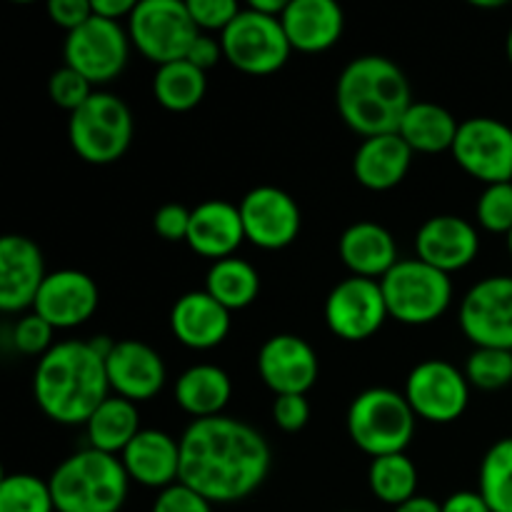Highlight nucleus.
Instances as JSON below:
<instances>
[{
    "label": "nucleus",
    "mask_w": 512,
    "mask_h": 512,
    "mask_svg": "<svg viewBox=\"0 0 512 512\" xmlns=\"http://www.w3.org/2000/svg\"><path fill=\"white\" fill-rule=\"evenodd\" d=\"M170 330L185 348L213 350L228 338L230 310L223 308L208 290H190L175 300L170 310Z\"/></svg>",
    "instance_id": "412c9836"
},
{
    "label": "nucleus",
    "mask_w": 512,
    "mask_h": 512,
    "mask_svg": "<svg viewBox=\"0 0 512 512\" xmlns=\"http://www.w3.org/2000/svg\"><path fill=\"white\" fill-rule=\"evenodd\" d=\"M93 3V15L105 20H113L120 23L123 18H130L135 10V0H90Z\"/></svg>",
    "instance_id": "49530a36"
},
{
    "label": "nucleus",
    "mask_w": 512,
    "mask_h": 512,
    "mask_svg": "<svg viewBox=\"0 0 512 512\" xmlns=\"http://www.w3.org/2000/svg\"><path fill=\"white\" fill-rule=\"evenodd\" d=\"M55 328L38 313H28L10 328L8 343L23 355H40L43 358L53 348Z\"/></svg>",
    "instance_id": "e433bc0d"
},
{
    "label": "nucleus",
    "mask_w": 512,
    "mask_h": 512,
    "mask_svg": "<svg viewBox=\"0 0 512 512\" xmlns=\"http://www.w3.org/2000/svg\"><path fill=\"white\" fill-rule=\"evenodd\" d=\"M443 512H493L478 490H460L443 503Z\"/></svg>",
    "instance_id": "a18cd8bd"
},
{
    "label": "nucleus",
    "mask_w": 512,
    "mask_h": 512,
    "mask_svg": "<svg viewBox=\"0 0 512 512\" xmlns=\"http://www.w3.org/2000/svg\"><path fill=\"white\" fill-rule=\"evenodd\" d=\"M48 15L58 28L73 33L93 18V3L90 0H50Z\"/></svg>",
    "instance_id": "37998d69"
},
{
    "label": "nucleus",
    "mask_w": 512,
    "mask_h": 512,
    "mask_svg": "<svg viewBox=\"0 0 512 512\" xmlns=\"http://www.w3.org/2000/svg\"><path fill=\"white\" fill-rule=\"evenodd\" d=\"M48 483L55 512H120L130 478L118 455L85 448L65 458Z\"/></svg>",
    "instance_id": "20e7f679"
},
{
    "label": "nucleus",
    "mask_w": 512,
    "mask_h": 512,
    "mask_svg": "<svg viewBox=\"0 0 512 512\" xmlns=\"http://www.w3.org/2000/svg\"><path fill=\"white\" fill-rule=\"evenodd\" d=\"M220 55H223V45H220V40H215L213 35L200 33L198 38H195V43L190 45L188 58H185V60H188V63H193L195 68L208 70V68H213L215 63H218Z\"/></svg>",
    "instance_id": "c03bdc74"
},
{
    "label": "nucleus",
    "mask_w": 512,
    "mask_h": 512,
    "mask_svg": "<svg viewBox=\"0 0 512 512\" xmlns=\"http://www.w3.org/2000/svg\"><path fill=\"white\" fill-rule=\"evenodd\" d=\"M460 328L475 348L512 350V275H490L465 293Z\"/></svg>",
    "instance_id": "ddd939ff"
},
{
    "label": "nucleus",
    "mask_w": 512,
    "mask_h": 512,
    "mask_svg": "<svg viewBox=\"0 0 512 512\" xmlns=\"http://www.w3.org/2000/svg\"><path fill=\"white\" fill-rule=\"evenodd\" d=\"M270 463L263 433L228 415L193 420L180 438V483L210 503L250 498L268 478Z\"/></svg>",
    "instance_id": "f257e3e1"
},
{
    "label": "nucleus",
    "mask_w": 512,
    "mask_h": 512,
    "mask_svg": "<svg viewBox=\"0 0 512 512\" xmlns=\"http://www.w3.org/2000/svg\"><path fill=\"white\" fill-rule=\"evenodd\" d=\"M45 278V258L38 243L25 235L0 238V310L23 313L33 308Z\"/></svg>",
    "instance_id": "f3484780"
},
{
    "label": "nucleus",
    "mask_w": 512,
    "mask_h": 512,
    "mask_svg": "<svg viewBox=\"0 0 512 512\" xmlns=\"http://www.w3.org/2000/svg\"><path fill=\"white\" fill-rule=\"evenodd\" d=\"M223 58L248 75H270L290 58V40L280 18L243 8L238 18L220 33Z\"/></svg>",
    "instance_id": "1a4fd4ad"
},
{
    "label": "nucleus",
    "mask_w": 512,
    "mask_h": 512,
    "mask_svg": "<svg viewBox=\"0 0 512 512\" xmlns=\"http://www.w3.org/2000/svg\"><path fill=\"white\" fill-rule=\"evenodd\" d=\"M105 360L88 340H63L35 365L33 395L53 423L85 425L110 398Z\"/></svg>",
    "instance_id": "f03ea898"
},
{
    "label": "nucleus",
    "mask_w": 512,
    "mask_h": 512,
    "mask_svg": "<svg viewBox=\"0 0 512 512\" xmlns=\"http://www.w3.org/2000/svg\"><path fill=\"white\" fill-rule=\"evenodd\" d=\"M190 213H193V210H188L185 205H180V203L163 205V208L155 210V215H153L155 233H158L163 240H170V243L188 240Z\"/></svg>",
    "instance_id": "79ce46f5"
},
{
    "label": "nucleus",
    "mask_w": 512,
    "mask_h": 512,
    "mask_svg": "<svg viewBox=\"0 0 512 512\" xmlns=\"http://www.w3.org/2000/svg\"><path fill=\"white\" fill-rule=\"evenodd\" d=\"M140 430L143 428H140L138 405L120 398V395H110L85 423L88 448H95L108 455L123 453Z\"/></svg>",
    "instance_id": "c85d7f7f"
},
{
    "label": "nucleus",
    "mask_w": 512,
    "mask_h": 512,
    "mask_svg": "<svg viewBox=\"0 0 512 512\" xmlns=\"http://www.w3.org/2000/svg\"><path fill=\"white\" fill-rule=\"evenodd\" d=\"M188 10L198 30H220L223 33L243 8L235 0H188Z\"/></svg>",
    "instance_id": "58836bf2"
},
{
    "label": "nucleus",
    "mask_w": 512,
    "mask_h": 512,
    "mask_svg": "<svg viewBox=\"0 0 512 512\" xmlns=\"http://www.w3.org/2000/svg\"><path fill=\"white\" fill-rule=\"evenodd\" d=\"M208 90L205 70L195 68L188 60L160 65L153 75V95L170 113H188L198 108Z\"/></svg>",
    "instance_id": "c756f323"
},
{
    "label": "nucleus",
    "mask_w": 512,
    "mask_h": 512,
    "mask_svg": "<svg viewBox=\"0 0 512 512\" xmlns=\"http://www.w3.org/2000/svg\"><path fill=\"white\" fill-rule=\"evenodd\" d=\"M280 23L290 48L300 53H323L343 35L345 15L335 0H290Z\"/></svg>",
    "instance_id": "5701e85b"
},
{
    "label": "nucleus",
    "mask_w": 512,
    "mask_h": 512,
    "mask_svg": "<svg viewBox=\"0 0 512 512\" xmlns=\"http://www.w3.org/2000/svg\"><path fill=\"white\" fill-rule=\"evenodd\" d=\"M48 93H50V100H53L58 108L68 110V113H75V110H78L80 105L95 93V90H93V83H90L85 75H80L78 70L63 65V68H58L53 75H50Z\"/></svg>",
    "instance_id": "4c0bfd02"
},
{
    "label": "nucleus",
    "mask_w": 512,
    "mask_h": 512,
    "mask_svg": "<svg viewBox=\"0 0 512 512\" xmlns=\"http://www.w3.org/2000/svg\"><path fill=\"white\" fill-rule=\"evenodd\" d=\"M230 398L233 383L218 365H193L175 380V403L195 420L223 415Z\"/></svg>",
    "instance_id": "bb28decb"
},
{
    "label": "nucleus",
    "mask_w": 512,
    "mask_h": 512,
    "mask_svg": "<svg viewBox=\"0 0 512 512\" xmlns=\"http://www.w3.org/2000/svg\"><path fill=\"white\" fill-rule=\"evenodd\" d=\"M508 250H510V255H512V230L508 233Z\"/></svg>",
    "instance_id": "603ef678"
},
{
    "label": "nucleus",
    "mask_w": 512,
    "mask_h": 512,
    "mask_svg": "<svg viewBox=\"0 0 512 512\" xmlns=\"http://www.w3.org/2000/svg\"><path fill=\"white\" fill-rule=\"evenodd\" d=\"M245 240L238 205L228 200H205L190 213V230L185 243L203 258H233Z\"/></svg>",
    "instance_id": "b1692460"
},
{
    "label": "nucleus",
    "mask_w": 512,
    "mask_h": 512,
    "mask_svg": "<svg viewBox=\"0 0 512 512\" xmlns=\"http://www.w3.org/2000/svg\"><path fill=\"white\" fill-rule=\"evenodd\" d=\"M415 418L408 398L390 388H368L348 408V435L370 458L405 453L415 435Z\"/></svg>",
    "instance_id": "39448f33"
},
{
    "label": "nucleus",
    "mask_w": 512,
    "mask_h": 512,
    "mask_svg": "<svg viewBox=\"0 0 512 512\" xmlns=\"http://www.w3.org/2000/svg\"><path fill=\"white\" fill-rule=\"evenodd\" d=\"M368 485L375 498L398 508L418 495V468L405 453L373 458L368 468Z\"/></svg>",
    "instance_id": "2f4dec72"
},
{
    "label": "nucleus",
    "mask_w": 512,
    "mask_h": 512,
    "mask_svg": "<svg viewBox=\"0 0 512 512\" xmlns=\"http://www.w3.org/2000/svg\"><path fill=\"white\" fill-rule=\"evenodd\" d=\"M413 163V150L398 133L363 138L355 150L353 175L363 188L385 193L398 188Z\"/></svg>",
    "instance_id": "a878e982"
},
{
    "label": "nucleus",
    "mask_w": 512,
    "mask_h": 512,
    "mask_svg": "<svg viewBox=\"0 0 512 512\" xmlns=\"http://www.w3.org/2000/svg\"><path fill=\"white\" fill-rule=\"evenodd\" d=\"M393 512H443V505L438 500L428 498V495H415L408 503L398 505Z\"/></svg>",
    "instance_id": "de8ad7c7"
},
{
    "label": "nucleus",
    "mask_w": 512,
    "mask_h": 512,
    "mask_svg": "<svg viewBox=\"0 0 512 512\" xmlns=\"http://www.w3.org/2000/svg\"><path fill=\"white\" fill-rule=\"evenodd\" d=\"M248 8L270 15V18H283L285 8H288V0H250Z\"/></svg>",
    "instance_id": "09e8293b"
},
{
    "label": "nucleus",
    "mask_w": 512,
    "mask_h": 512,
    "mask_svg": "<svg viewBox=\"0 0 512 512\" xmlns=\"http://www.w3.org/2000/svg\"><path fill=\"white\" fill-rule=\"evenodd\" d=\"M0 512H55L50 483L30 473L5 475L0 483Z\"/></svg>",
    "instance_id": "72a5a7b5"
},
{
    "label": "nucleus",
    "mask_w": 512,
    "mask_h": 512,
    "mask_svg": "<svg viewBox=\"0 0 512 512\" xmlns=\"http://www.w3.org/2000/svg\"><path fill=\"white\" fill-rule=\"evenodd\" d=\"M465 378L480 390H503L512 383V350L475 348L465 363Z\"/></svg>",
    "instance_id": "f704fd0d"
},
{
    "label": "nucleus",
    "mask_w": 512,
    "mask_h": 512,
    "mask_svg": "<svg viewBox=\"0 0 512 512\" xmlns=\"http://www.w3.org/2000/svg\"><path fill=\"white\" fill-rule=\"evenodd\" d=\"M415 250L423 263L450 275L468 268L478 258L480 235L473 223L458 215H435L420 225L415 235Z\"/></svg>",
    "instance_id": "aec40b11"
},
{
    "label": "nucleus",
    "mask_w": 512,
    "mask_h": 512,
    "mask_svg": "<svg viewBox=\"0 0 512 512\" xmlns=\"http://www.w3.org/2000/svg\"><path fill=\"white\" fill-rule=\"evenodd\" d=\"M505 50H508V60H510V65H512V28H510V33H508V43H505Z\"/></svg>",
    "instance_id": "3c124183"
},
{
    "label": "nucleus",
    "mask_w": 512,
    "mask_h": 512,
    "mask_svg": "<svg viewBox=\"0 0 512 512\" xmlns=\"http://www.w3.org/2000/svg\"><path fill=\"white\" fill-rule=\"evenodd\" d=\"M273 420L285 433H300L310 420V403L305 395H275Z\"/></svg>",
    "instance_id": "a19ab883"
},
{
    "label": "nucleus",
    "mask_w": 512,
    "mask_h": 512,
    "mask_svg": "<svg viewBox=\"0 0 512 512\" xmlns=\"http://www.w3.org/2000/svg\"><path fill=\"white\" fill-rule=\"evenodd\" d=\"M150 512H213V503L188 485L175 483L160 490Z\"/></svg>",
    "instance_id": "ea45409f"
},
{
    "label": "nucleus",
    "mask_w": 512,
    "mask_h": 512,
    "mask_svg": "<svg viewBox=\"0 0 512 512\" xmlns=\"http://www.w3.org/2000/svg\"><path fill=\"white\" fill-rule=\"evenodd\" d=\"M130 35L120 23L93 15L88 23L68 33L63 45L65 65L78 70L93 85L118 78L128 65Z\"/></svg>",
    "instance_id": "9d476101"
},
{
    "label": "nucleus",
    "mask_w": 512,
    "mask_h": 512,
    "mask_svg": "<svg viewBox=\"0 0 512 512\" xmlns=\"http://www.w3.org/2000/svg\"><path fill=\"white\" fill-rule=\"evenodd\" d=\"M478 493L493 512H512V438L493 443L480 463Z\"/></svg>",
    "instance_id": "473e14b6"
},
{
    "label": "nucleus",
    "mask_w": 512,
    "mask_h": 512,
    "mask_svg": "<svg viewBox=\"0 0 512 512\" xmlns=\"http://www.w3.org/2000/svg\"><path fill=\"white\" fill-rule=\"evenodd\" d=\"M245 240L263 250H283L300 235L303 213L295 198L275 185H258L240 200Z\"/></svg>",
    "instance_id": "2eb2a0df"
},
{
    "label": "nucleus",
    "mask_w": 512,
    "mask_h": 512,
    "mask_svg": "<svg viewBox=\"0 0 512 512\" xmlns=\"http://www.w3.org/2000/svg\"><path fill=\"white\" fill-rule=\"evenodd\" d=\"M473 5L475 8H503L505 5V0H473Z\"/></svg>",
    "instance_id": "8fccbe9b"
},
{
    "label": "nucleus",
    "mask_w": 512,
    "mask_h": 512,
    "mask_svg": "<svg viewBox=\"0 0 512 512\" xmlns=\"http://www.w3.org/2000/svg\"><path fill=\"white\" fill-rule=\"evenodd\" d=\"M105 370H108L110 390L130 403L155 398L165 385L163 358L143 340H118L113 353L105 360Z\"/></svg>",
    "instance_id": "6ab92c4d"
},
{
    "label": "nucleus",
    "mask_w": 512,
    "mask_h": 512,
    "mask_svg": "<svg viewBox=\"0 0 512 512\" xmlns=\"http://www.w3.org/2000/svg\"><path fill=\"white\" fill-rule=\"evenodd\" d=\"M68 140L80 160L110 165L123 158L133 140V113L123 98L95 90L68 120Z\"/></svg>",
    "instance_id": "423d86ee"
},
{
    "label": "nucleus",
    "mask_w": 512,
    "mask_h": 512,
    "mask_svg": "<svg viewBox=\"0 0 512 512\" xmlns=\"http://www.w3.org/2000/svg\"><path fill=\"white\" fill-rule=\"evenodd\" d=\"M130 43L160 68L188 58L200 35L188 3L180 0H140L128 18Z\"/></svg>",
    "instance_id": "6e6552de"
},
{
    "label": "nucleus",
    "mask_w": 512,
    "mask_h": 512,
    "mask_svg": "<svg viewBox=\"0 0 512 512\" xmlns=\"http://www.w3.org/2000/svg\"><path fill=\"white\" fill-rule=\"evenodd\" d=\"M475 215L488 233L508 235L512 230V183L485 185L475 205Z\"/></svg>",
    "instance_id": "c9c22d12"
},
{
    "label": "nucleus",
    "mask_w": 512,
    "mask_h": 512,
    "mask_svg": "<svg viewBox=\"0 0 512 512\" xmlns=\"http://www.w3.org/2000/svg\"><path fill=\"white\" fill-rule=\"evenodd\" d=\"M258 373L275 395H305L318 380L320 360L308 340L280 333L260 348Z\"/></svg>",
    "instance_id": "dca6fc26"
},
{
    "label": "nucleus",
    "mask_w": 512,
    "mask_h": 512,
    "mask_svg": "<svg viewBox=\"0 0 512 512\" xmlns=\"http://www.w3.org/2000/svg\"><path fill=\"white\" fill-rule=\"evenodd\" d=\"M205 290L218 300L223 308L243 310L255 303L260 293V273L248 263V260L238 258H225L215 260L210 265L208 275H205Z\"/></svg>",
    "instance_id": "7c9ffc66"
},
{
    "label": "nucleus",
    "mask_w": 512,
    "mask_h": 512,
    "mask_svg": "<svg viewBox=\"0 0 512 512\" xmlns=\"http://www.w3.org/2000/svg\"><path fill=\"white\" fill-rule=\"evenodd\" d=\"M98 303L100 293L95 280L83 270L65 268L48 273L38 298H35L33 313L48 320L55 330H68L93 318Z\"/></svg>",
    "instance_id": "a211bd4d"
},
{
    "label": "nucleus",
    "mask_w": 512,
    "mask_h": 512,
    "mask_svg": "<svg viewBox=\"0 0 512 512\" xmlns=\"http://www.w3.org/2000/svg\"><path fill=\"white\" fill-rule=\"evenodd\" d=\"M340 260L358 278L383 280L398 265V245L388 228L373 220L348 225L340 235Z\"/></svg>",
    "instance_id": "393cba45"
},
{
    "label": "nucleus",
    "mask_w": 512,
    "mask_h": 512,
    "mask_svg": "<svg viewBox=\"0 0 512 512\" xmlns=\"http://www.w3.org/2000/svg\"><path fill=\"white\" fill-rule=\"evenodd\" d=\"M403 395L418 418L445 425L468 410L470 383L453 363L433 358L410 370Z\"/></svg>",
    "instance_id": "9b49d317"
},
{
    "label": "nucleus",
    "mask_w": 512,
    "mask_h": 512,
    "mask_svg": "<svg viewBox=\"0 0 512 512\" xmlns=\"http://www.w3.org/2000/svg\"><path fill=\"white\" fill-rule=\"evenodd\" d=\"M458 130L460 123L453 118L448 108L430 103V100H418L405 113L398 135L410 145L413 153L435 155L453 150Z\"/></svg>",
    "instance_id": "cd10ccee"
},
{
    "label": "nucleus",
    "mask_w": 512,
    "mask_h": 512,
    "mask_svg": "<svg viewBox=\"0 0 512 512\" xmlns=\"http://www.w3.org/2000/svg\"><path fill=\"white\" fill-rule=\"evenodd\" d=\"M388 318L390 313L380 280L350 275L340 280L325 300V323L330 333L348 343L373 338Z\"/></svg>",
    "instance_id": "4468645a"
},
{
    "label": "nucleus",
    "mask_w": 512,
    "mask_h": 512,
    "mask_svg": "<svg viewBox=\"0 0 512 512\" xmlns=\"http://www.w3.org/2000/svg\"><path fill=\"white\" fill-rule=\"evenodd\" d=\"M450 153L465 173L485 185L512 183V128L503 120H463Z\"/></svg>",
    "instance_id": "f8f14e48"
},
{
    "label": "nucleus",
    "mask_w": 512,
    "mask_h": 512,
    "mask_svg": "<svg viewBox=\"0 0 512 512\" xmlns=\"http://www.w3.org/2000/svg\"><path fill=\"white\" fill-rule=\"evenodd\" d=\"M335 103L340 118L363 138L398 133L415 103L403 70L383 55L353 58L338 75Z\"/></svg>",
    "instance_id": "7ed1b4c3"
},
{
    "label": "nucleus",
    "mask_w": 512,
    "mask_h": 512,
    "mask_svg": "<svg viewBox=\"0 0 512 512\" xmlns=\"http://www.w3.org/2000/svg\"><path fill=\"white\" fill-rule=\"evenodd\" d=\"M390 318L405 325L435 323L453 303V280L448 273L420 258L398 260L380 280Z\"/></svg>",
    "instance_id": "0eeeda50"
},
{
    "label": "nucleus",
    "mask_w": 512,
    "mask_h": 512,
    "mask_svg": "<svg viewBox=\"0 0 512 512\" xmlns=\"http://www.w3.org/2000/svg\"><path fill=\"white\" fill-rule=\"evenodd\" d=\"M120 460L128 478L145 488L165 490L180 483V440L163 430H140Z\"/></svg>",
    "instance_id": "4be33fe9"
}]
</instances>
